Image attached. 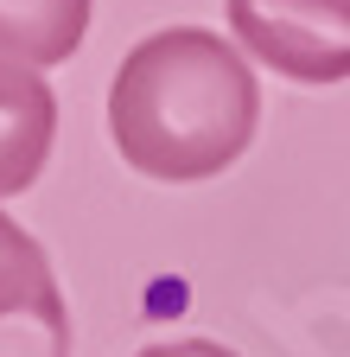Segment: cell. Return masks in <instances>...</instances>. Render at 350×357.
Segmentation results:
<instances>
[{"label":"cell","instance_id":"6da1fadb","mask_svg":"<svg viewBox=\"0 0 350 357\" xmlns=\"http://www.w3.org/2000/svg\"><path fill=\"white\" fill-rule=\"evenodd\" d=\"M261 121L248 58L210 26L147 32L109 83V141L121 166L159 185H198L230 172Z\"/></svg>","mask_w":350,"mask_h":357},{"label":"cell","instance_id":"3957f363","mask_svg":"<svg viewBox=\"0 0 350 357\" xmlns=\"http://www.w3.org/2000/svg\"><path fill=\"white\" fill-rule=\"evenodd\" d=\"M0 357H70V312L51 255L7 211H0Z\"/></svg>","mask_w":350,"mask_h":357},{"label":"cell","instance_id":"8992f818","mask_svg":"<svg viewBox=\"0 0 350 357\" xmlns=\"http://www.w3.org/2000/svg\"><path fill=\"white\" fill-rule=\"evenodd\" d=\"M134 357H236V351L216 344V338H172V344H147Z\"/></svg>","mask_w":350,"mask_h":357},{"label":"cell","instance_id":"5b68a950","mask_svg":"<svg viewBox=\"0 0 350 357\" xmlns=\"http://www.w3.org/2000/svg\"><path fill=\"white\" fill-rule=\"evenodd\" d=\"M96 0H0V64L51 70L70 64L90 38Z\"/></svg>","mask_w":350,"mask_h":357},{"label":"cell","instance_id":"277c9868","mask_svg":"<svg viewBox=\"0 0 350 357\" xmlns=\"http://www.w3.org/2000/svg\"><path fill=\"white\" fill-rule=\"evenodd\" d=\"M58 141V96L45 70L0 64V198L32 192Z\"/></svg>","mask_w":350,"mask_h":357},{"label":"cell","instance_id":"7a4b0ae2","mask_svg":"<svg viewBox=\"0 0 350 357\" xmlns=\"http://www.w3.org/2000/svg\"><path fill=\"white\" fill-rule=\"evenodd\" d=\"M236 52L268 64L287 83H344L350 77V0H230Z\"/></svg>","mask_w":350,"mask_h":357}]
</instances>
